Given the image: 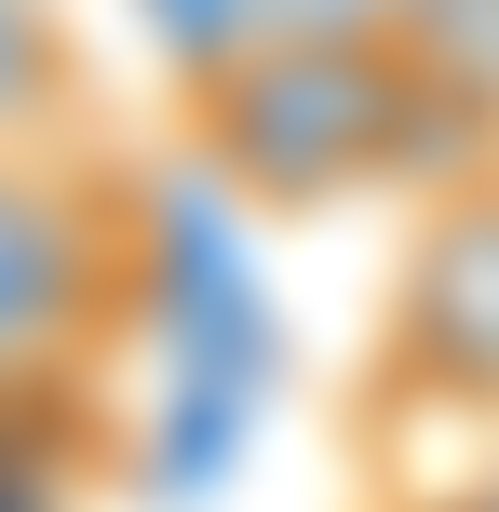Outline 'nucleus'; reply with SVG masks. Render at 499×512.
I'll return each mask as SVG.
<instances>
[{
	"label": "nucleus",
	"instance_id": "2",
	"mask_svg": "<svg viewBox=\"0 0 499 512\" xmlns=\"http://www.w3.org/2000/svg\"><path fill=\"white\" fill-rule=\"evenodd\" d=\"M149 310V203L108 149H0V391L95 378Z\"/></svg>",
	"mask_w": 499,
	"mask_h": 512
},
{
	"label": "nucleus",
	"instance_id": "6",
	"mask_svg": "<svg viewBox=\"0 0 499 512\" xmlns=\"http://www.w3.org/2000/svg\"><path fill=\"white\" fill-rule=\"evenodd\" d=\"M486 162H499V135H486Z\"/></svg>",
	"mask_w": 499,
	"mask_h": 512
},
{
	"label": "nucleus",
	"instance_id": "1",
	"mask_svg": "<svg viewBox=\"0 0 499 512\" xmlns=\"http://www.w3.org/2000/svg\"><path fill=\"white\" fill-rule=\"evenodd\" d=\"M176 149L216 203L243 216H338L365 189H446L473 176L459 122L419 95L392 41H311L270 27L257 54H230L216 81L176 95Z\"/></svg>",
	"mask_w": 499,
	"mask_h": 512
},
{
	"label": "nucleus",
	"instance_id": "5",
	"mask_svg": "<svg viewBox=\"0 0 499 512\" xmlns=\"http://www.w3.org/2000/svg\"><path fill=\"white\" fill-rule=\"evenodd\" d=\"M122 27L162 68V95H189V81H216L230 54H257L270 27H284V0H122Z\"/></svg>",
	"mask_w": 499,
	"mask_h": 512
},
{
	"label": "nucleus",
	"instance_id": "4",
	"mask_svg": "<svg viewBox=\"0 0 499 512\" xmlns=\"http://www.w3.org/2000/svg\"><path fill=\"white\" fill-rule=\"evenodd\" d=\"M95 122V68H81L68 0H0V149H81Z\"/></svg>",
	"mask_w": 499,
	"mask_h": 512
},
{
	"label": "nucleus",
	"instance_id": "3",
	"mask_svg": "<svg viewBox=\"0 0 499 512\" xmlns=\"http://www.w3.org/2000/svg\"><path fill=\"white\" fill-rule=\"evenodd\" d=\"M378 405H499V162L419 189L378 310Z\"/></svg>",
	"mask_w": 499,
	"mask_h": 512
}]
</instances>
